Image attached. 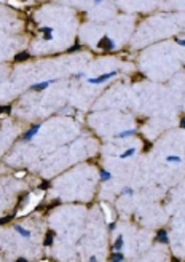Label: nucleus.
I'll return each instance as SVG.
<instances>
[{
    "instance_id": "1",
    "label": "nucleus",
    "mask_w": 185,
    "mask_h": 262,
    "mask_svg": "<svg viewBox=\"0 0 185 262\" xmlns=\"http://www.w3.org/2000/svg\"><path fill=\"white\" fill-rule=\"evenodd\" d=\"M97 47H99L101 50H105V51H112V50L115 48V43L112 42V38H109L107 35H104V37L99 40Z\"/></svg>"
},
{
    "instance_id": "2",
    "label": "nucleus",
    "mask_w": 185,
    "mask_h": 262,
    "mask_svg": "<svg viewBox=\"0 0 185 262\" xmlns=\"http://www.w3.org/2000/svg\"><path fill=\"white\" fill-rule=\"evenodd\" d=\"M115 74L116 72H109V74H102V75H99L97 78H88V82L89 83H104V82H107V80H110L112 77H115Z\"/></svg>"
},
{
    "instance_id": "3",
    "label": "nucleus",
    "mask_w": 185,
    "mask_h": 262,
    "mask_svg": "<svg viewBox=\"0 0 185 262\" xmlns=\"http://www.w3.org/2000/svg\"><path fill=\"white\" fill-rule=\"evenodd\" d=\"M51 83H55V80H48V82H42V83L32 85V87H31V90H32V91H42V90L48 88V87H50Z\"/></svg>"
},
{
    "instance_id": "4",
    "label": "nucleus",
    "mask_w": 185,
    "mask_h": 262,
    "mask_svg": "<svg viewBox=\"0 0 185 262\" xmlns=\"http://www.w3.org/2000/svg\"><path fill=\"white\" fill-rule=\"evenodd\" d=\"M38 130H40V126H38V125H34V126H32V128H31L27 133L24 134V141H29V139H32V137H34V136L38 133Z\"/></svg>"
},
{
    "instance_id": "5",
    "label": "nucleus",
    "mask_w": 185,
    "mask_h": 262,
    "mask_svg": "<svg viewBox=\"0 0 185 262\" xmlns=\"http://www.w3.org/2000/svg\"><path fill=\"white\" fill-rule=\"evenodd\" d=\"M156 241L158 243H163V245L168 243V233H166V230H160V232L156 233Z\"/></svg>"
},
{
    "instance_id": "6",
    "label": "nucleus",
    "mask_w": 185,
    "mask_h": 262,
    "mask_svg": "<svg viewBox=\"0 0 185 262\" xmlns=\"http://www.w3.org/2000/svg\"><path fill=\"white\" fill-rule=\"evenodd\" d=\"M42 32L45 34L43 38L46 40V42H50V40L53 38V35H51V34H53V27H42Z\"/></svg>"
},
{
    "instance_id": "7",
    "label": "nucleus",
    "mask_w": 185,
    "mask_h": 262,
    "mask_svg": "<svg viewBox=\"0 0 185 262\" xmlns=\"http://www.w3.org/2000/svg\"><path fill=\"white\" fill-rule=\"evenodd\" d=\"M15 230L19 233V235H22L24 238H29V237H31V232H29V230H26V229H24V227H21V225H16V229H15Z\"/></svg>"
},
{
    "instance_id": "8",
    "label": "nucleus",
    "mask_w": 185,
    "mask_h": 262,
    "mask_svg": "<svg viewBox=\"0 0 185 262\" xmlns=\"http://www.w3.org/2000/svg\"><path fill=\"white\" fill-rule=\"evenodd\" d=\"M29 51H21L19 54H16L15 56V61H26V59H29Z\"/></svg>"
},
{
    "instance_id": "9",
    "label": "nucleus",
    "mask_w": 185,
    "mask_h": 262,
    "mask_svg": "<svg viewBox=\"0 0 185 262\" xmlns=\"http://www.w3.org/2000/svg\"><path fill=\"white\" fill-rule=\"evenodd\" d=\"M53 237H55V232L50 230V232L46 233V238H45V245H46V246H51V243H53Z\"/></svg>"
},
{
    "instance_id": "10",
    "label": "nucleus",
    "mask_w": 185,
    "mask_h": 262,
    "mask_svg": "<svg viewBox=\"0 0 185 262\" xmlns=\"http://www.w3.org/2000/svg\"><path fill=\"white\" fill-rule=\"evenodd\" d=\"M134 154H136V149H133V147H131V149H128V150H126L125 154H121V155H120V158H128V157H133Z\"/></svg>"
},
{
    "instance_id": "11",
    "label": "nucleus",
    "mask_w": 185,
    "mask_h": 262,
    "mask_svg": "<svg viewBox=\"0 0 185 262\" xmlns=\"http://www.w3.org/2000/svg\"><path fill=\"white\" fill-rule=\"evenodd\" d=\"M166 161H171V163H180L182 158H180V157H176V155H168V157H166Z\"/></svg>"
},
{
    "instance_id": "12",
    "label": "nucleus",
    "mask_w": 185,
    "mask_h": 262,
    "mask_svg": "<svg viewBox=\"0 0 185 262\" xmlns=\"http://www.w3.org/2000/svg\"><path fill=\"white\" fill-rule=\"evenodd\" d=\"M121 246H123V237H118L116 241H115V245H113V248H115L116 251H120V250H121Z\"/></svg>"
},
{
    "instance_id": "13",
    "label": "nucleus",
    "mask_w": 185,
    "mask_h": 262,
    "mask_svg": "<svg viewBox=\"0 0 185 262\" xmlns=\"http://www.w3.org/2000/svg\"><path fill=\"white\" fill-rule=\"evenodd\" d=\"M110 260H118V262H121V260H125V257H123V254L118 251V253H115V254H112V257H110Z\"/></svg>"
},
{
    "instance_id": "14",
    "label": "nucleus",
    "mask_w": 185,
    "mask_h": 262,
    "mask_svg": "<svg viewBox=\"0 0 185 262\" xmlns=\"http://www.w3.org/2000/svg\"><path fill=\"white\" fill-rule=\"evenodd\" d=\"M133 134H136V130H128V131H121L120 134V137H128V136H133Z\"/></svg>"
},
{
    "instance_id": "15",
    "label": "nucleus",
    "mask_w": 185,
    "mask_h": 262,
    "mask_svg": "<svg viewBox=\"0 0 185 262\" xmlns=\"http://www.w3.org/2000/svg\"><path fill=\"white\" fill-rule=\"evenodd\" d=\"M11 112V109L10 106H5V107H0V117H3V115H8Z\"/></svg>"
},
{
    "instance_id": "16",
    "label": "nucleus",
    "mask_w": 185,
    "mask_h": 262,
    "mask_svg": "<svg viewBox=\"0 0 185 262\" xmlns=\"http://www.w3.org/2000/svg\"><path fill=\"white\" fill-rule=\"evenodd\" d=\"M112 176H110V173L109 171H101V181H109Z\"/></svg>"
},
{
    "instance_id": "17",
    "label": "nucleus",
    "mask_w": 185,
    "mask_h": 262,
    "mask_svg": "<svg viewBox=\"0 0 185 262\" xmlns=\"http://www.w3.org/2000/svg\"><path fill=\"white\" fill-rule=\"evenodd\" d=\"M123 194H125V195H133V194H134V190H133V189H129V187H125V189H123Z\"/></svg>"
},
{
    "instance_id": "18",
    "label": "nucleus",
    "mask_w": 185,
    "mask_h": 262,
    "mask_svg": "<svg viewBox=\"0 0 185 262\" xmlns=\"http://www.w3.org/2000/svg\"><path fill=\"white\" fill-rule=\"evenodd\" d=\"M177 43L182 45V47H185V38H177Z\"/></svg>"
},
{
    "instance_id": "19",
    "label": "nucleus",
    "mask_w": 185,
    "mask_h": 262,
    "mask_svg": "<svg viewBox=\"0 0 185 262\" xmlns=\"http://www.w3.org/2000/svg\"><path fill=\"white\" fill-rule=\"evenodd\" d=\"M10 219H11L10 216H8V217H3V219H0V224H5V222H8Z\"/></svg>"
},
{
    "instance_id": "20",
    "label": "nucleus",
    "mask_w": 185,
    "mask_h": 262,
    "mask_svg": "<svg viewBox=\"0 0 185 262\" xmlns=\"http://www.w3.org/2000/svg\"><path fill=\"white\" fill-rule=\"evenodd\" d=\"M77 50H82V47H80V45H77V47H74V48H70L69 51H70V53H74V51H77Z\"/></svg>"
},
{
    "instance_id": "21",
    "label": "nucleus",
    "mask_w": 185,
    "mask_h": 262,
    "mask_svg": "<svg viewBox=\"0 0 185 262\" xmlns=\"http://www.w3.org/2000/svg\"><path fill=\"white\" fill-rule=\"evenodd\" d=\"M180 128H182V130H185V117L180 120Z\"/></svg>"
},
{
    "instance_id": "22",
    "label": "nucleus",
    "mask_w": 185,
    "mask_h": 262,
    "mask_svg": "<svg viewBox=\"0 0 185 262\" xmlns=\"http://www.w3.org/2000/svg\"><path fill=\"white\" fill-rule=\"evenodd\" d=\"M48 187V182H43V184H40V189H46Z\"/></svg>"
},
{
    "instance_id": "23",
    "label": "nucleus",
    "mask_w": 185,
    "mask_h": 262,
    "mask_svg": "<svg viewBox=\"0 0 185 262\" xmlns=\"http://www.w3.org/2000/svg\"><path fill=\"white\" fill-rule=\"evenodd\" d=\"M101 2H102V0H94V3H96V5H97V3H101Z\"/></svg>"
}]
</instances>
